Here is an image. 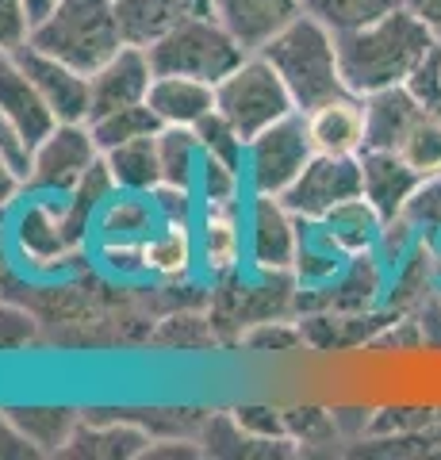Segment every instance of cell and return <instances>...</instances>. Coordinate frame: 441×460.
Returning a JSON list of instances; mask_svg holds the SVG:
<instances>
[{
	"mask_svg": "<svg viewBox=\"0 0 441 460\" xmlns=\"http://www.w3.org/2000/svg\"><path fill=\"white\" fill-rule=\"evenodd\" d=\"M27 4H31V16L39 20V16H42V12H50L54 4H58V0H27Z\"/></svg>",
	"mask_w": 441,
	"mask_h": 460,
	"instance_id": "cell-43",
	"label": "cell"
},
{
	"mask_svg": "<svg viewBox=\"0 0 441 460\" xmlns=\"http://www.w3.org/2000/svg\"><path fill=\"white\" fill-rule=\"evenodd\" d=\"M35 31V16L27 0H0V54H20Z\"/></svg>",
	"mask_w": 441,
	"mask_h": 460,
	"instance_id": "cell-35",
	"label": "cell"
},
{
	"mask_svg": "<svg viewBox=\"0 0 441 460\" xmlns=\"http://www.w3.org/2000/svg\"><path fill=\"white\" fill-rule=\"evenodd\" d=\"M357 157H361V177H365V199L380 211L384 223L400 219L426 177L392 150H361Z\"/></svg>",
	"mask_w": 441,
	"mask_h": 460,
	"instance_id": "cell-17",
	"label": "cell"
},
{
	"mask_svg": "<svg viewBox=\"0 0 441 460\" xmlns=\"http://www.w3.org/2000/svg\"><path fill=\"white\" fill-rule=\"evenodd\" d=\"M311 157H315V142L307 131V111L284 115L246 142V162H242L246 189L261 196H284Z\"/></svg>",
	"mask_w": 441,
	"mask_h": 460,
	"instance_id": "cell-6",
	"label": "cell"
},
{
	"mask_svg": "<svg viewBox=\"0 0 441 460\" xmlns=\"http://www.w3.org/2000/svg\"><path fill=\"white\" fill-rule=\"evenodd\" d=\"M89 131H93L96 146H101V154H104L111 146H119V142H131V138H142V135H158L162 119L154 115V108L146 104V100H142V104L96 115V119H89Z\"/></svg>",
	"mask_w": 441,
	"mask_h": 460,
	"instance_id": "cell-29",
	"label": "cell"
},
{
	"mask_svg": "<svg viewBox=\"0 0 441 460\" xmlns=\"http://www.w3.org/2000/svg\"><path fill=\"white\" fill-rule=\"evenodd\" d=\"M334 35L346 89L361 100L407 84L437 42V35L407 4H395L376 20L346 27V31Z\"/></svg>",
	"mask_w": 441,
	"mask_h": 460,
	"instance_id": "cell-1",
	"label": "cell"
},
{
	"mask_svg": "<svg viewBox=\"0 0 441 460\" xmlns=\"http://www.w3.org/2000/svg\"><path fill=\"white\" fill-rule=\"evenodd\" d=\"M0 146H4L8 154H16V157H20V162H23V169H27V157H31V150H27V146H23V142H20L16 135H12V127H8L4 119H0Z\"/></svg>",
	"mask_w": 441,
	"mask_h": 460,
	"instance_id": "cell-42",
	"label": "cell"
},
{
	"mask_svg": "<svg viewBox=\"0 0 441 460\" xmlns=\"http://www.w3.org/2000/svg\"><path fill=\"white\" fill-rule=\"evenodd\" d=\"M246 257L261 277H292L295 246H300V219L280 196L250 192L246 199Z\"/></svg>",
	"mask_w": 441,
	"mask_h": 460,
	"instance_id": "cell-8",
	"label": "cell"
},
{
	"mask_svg": "<svg viewBox=\"0 0 441 460\" xmlns=\"http://www.w3.org/2000/svg\"><path fill=\"white\" fill-rule=\"evenodd\" d=\"M101 146L89 123H58L27 157V196H66L93 169Z\"/></svg>",
	"mask_w": 441,
	"mask_h": 460,
	"instance_id": "cell-7",
	"label": "cell"
},
{
	"mask_svg": "<svg viewBox=\"0 0 441 460\" xmlns=\"http://www.w3.org/2000/svg\"><path fill=\"white\" fill-rule=\"evenodd\" d=\"M246 208L242 204H204L196 219V246H200V265L211 277H231L242 269V250H246Z\"/></svg>",
	"mask_w": 441,
	"mask_h": 460,
	"instance_id": "cell-16",
	"label": "cell"
},
{
	"mask_svg": "<svg viewBox=\"0 0 441 460\" xmlns=\"http://www.w3.org/2000/svg\"><path fill=\"white\" fill-rule=\"evenodd\" d=\"M407 89L415 93L430 111L441 115V39L434 42V50L426 54V62L419 66V74L407 81Z\"/></svg>",
	"mask_w": 441,
	"mask_h": 460,
	"instance_id": "cell-38",
	"label": "cell"
},
{
	"mask_svg": "<svg viewBox=\"0 0 441 460\" xmlns=\"http://www.w3.org/2000/svg\"><path fill=\"white\" fill-rule=\"evenodd\" d=\"M353 257L331 238L322 219H300V246H295L292 277L300 284H331L338 280Z\"/></svg>",
	"mask_w": 441,
	"mask_h": 460,
	"instance_id": "cell-23",
	"label": "cell"
},
{
	"mask_svg": "<svg viewBox=\"0 0 441 460\" xmlns=\"http://www.w3.org/2000/svg\"><path fill=\"white\" fill-rule=\"evenodd\" d=\"M119 192H142L150 196L162 184V162H158V135H142L131 142H119L101 154Z\"/></svg>",
	"mask_w": 441,
	"mask_h": 460,
	"instance_id": "cell-24",
	"label": "cell"
},
{
	"mask_svg": "<svg viewBox=\"0 0 441 460\" xmlns=\"http://www.w3.org/2000/svg\"><path fill=\"white\" fill-rule=\"evenodd\" d=\"M200 261L196 226L184 223H158V230L142 242V269L158 280H184L192 265Z\"/></svg>",
	"mask_w": 441,
	"mask_h": 460,
	"instance_id": "cell-22",
	"label": "cell"
},
{
	"mask_svg": "<svg viewBox=\"0 0 441 460\" xmlns=\"http://www.w3.org/2000/svg\"><path fill=\"white\" fill-rule=\"evenodd\" d=\"M27 47L58 58L81 74H96L108 58L127 47L116 0H58L35 20Z\"/></svg>",
	"mask_w": 441,
	"mask_h": 460,
	"instance_id": "cell-3",
	"label": "cell"
},
{
	"mask_svg": "<svg viewBox=\"0 0 441 460\" xmlns=\"http://www.w3.org/2000/svg\"><path fill=\"white\" fill-rule=\"evenodd\" d=\"M146 54H150L154 74H181V77H200L219 84L250 50L211 12V16L189 20L177 31H169L154 47H146Z\"/></svg>",
	"mask_w": 441,
	"mask_h": 460,
	"instance_id": "cell-5",
	"label": "cell"
},
{
	"mask_svg": "<svg viewBox=\"0 0 441 460\" xmlns=\"http://www.w3.org/2000/svg\"><path fill=\"white\" fill-rule=\"evenodd\" d=\"M154 208H158V219L162 223H184V226H196V219H200V196H196V189H181V184H158V189L150 192Z\"/></svg>",
	"mask_w": 441,
	"mask_h": 460,
	"instance_id": "cell-34",
	"label": "cell"
},
{
	"mask_svg": "<svg viewBox=\"0 0 441 460\" xmlns=\"http://www.w3.org/2000/svg\"><path fill=\"white\" fill-rule=\"evenodd\" d=\"M27 456H35V449L20 438V429L12 426L8 411L0 407V460H27Z\"/></svg>",
	"mask_w": 441,
	"mask_h": 460,
	"instance_id": "cell-40",
	"label": "cell"
},
{
	"mask_svg": "<svg viewBox=\"0 0 441 460\" xmlns=\"http://www.w3.org/2000/svg\"><path fill=\"white\" fill-rule=\"evenodd\" d=\"M116 192V181L104 165V157H96L93 169L62 196V208H66V223H69V234H74L77 246H84V238H93V223L101 215L104 199Z\"/></svg>",
	"mask_w": 441,
	"mask_h": 460,
	"instance_id": "cell-26",
	"label": "cell"
},
{
	"mask_svg": "<svg viewBox=\"0 0 441 460\" xmlns=\"http://www.w3.org/2000/svg\"><path fill=\"white\" fill-rule=\"evenodd\" d=\"M158 162H162V184L196 189V177H200L204 165V142L196 135V127H162Z\"/></svg>",
	"mask_w": 441,
	"mask_h": 460,
	"instance_id": "cell-28",
	"label": "cell"
},
{
	"mask_svg": "<svg viewBox=\"0 0 441 460\" xmlns=\"http://www.w3.org/2000/svg\"><path fill=\"white\" fill-rule=\"evenodd\" d=\"M242 189H246V172L231 162H223V157L204 154L200 177H196L200 204H242Z\"/></svg>",
	"mask_w": 441,
	"mask_h": 460,
	"instance_id": "cell-32",
	"label": "cell"
},
{
	"mask_svg": "<svg viewBox=\"0 0 441 460\" xmlns=\"http://www.w3.org/2000/svg\"><path fill=\"white\" fill-rule=\"evenodd\" d=\"M27 196V169L16 154L0 146V215L12 211Z\"/></svg>",
	"mask_w": 441,
	"mask_h": 460,
	"instance_id": "cell-39",
	"label": "cell"
},
{
	"mask_svg": "<svg viewBox=\"0 0 441 460\" xmlns=\"http://www.w3.org/2000/svg\"><path fill=\"white\" fill-rule=\"evenodd\" d=\"M150 434L131 419H119L111 414L104 419V411H93V414H81V422L74 429V438L62 449V456H74V460H135V456H146L150 449Z\"/></svg>",
	"mask_w": 441,
	"mask_h": 460,
	"instance_id": "cell-14",
	"label": "cell"
},
{
	"mask_svg": "<svg viewBox=\"0 0 441 460\" xmlns=\"http://www.w3.org/2000/svg\"><path fill=\"white\" fill-rule=\"evenodd\" d=\"M146 104L162 119V127H196L216 111V84L181 74H154Z\"/></svg>",
	"mask_w": 441,
	"mask_h": 460,
	"instance_id": "cell-20",
	"label": "cell"
},
{
	"mask_svg": "<svg viewBox=\"0 0 441 460\" xmlns=\"http://www.w3.org/2000/svg\"><path fill=\"white\" fill-rule=\"evenodd\" d=\"M20 66L27 69V77L39 89V96L47 100V108L54 111L58 123H89V74L81 69L58 62V58L42 54L35 47H23L20 54Z\"/></svg>",
	"mask_w": 441,
	"mask_h": 460,
	"instance_id": "cell-10",
	"label": "cell"
},
{
	"mask_svg": "<svg viewBox=\"0 0 441 460\" xmlns=\"http://www.w3.org/2000/svg\"><path fill=\"white\" fill-rule=\"evenodd\" d=\"M407 219L415 223L419 230H441V172L437 177H426L419 184V192L410 196V204H407Z\"/></svg>",
	"mask_w": 441,
	"mask_h": 460,
	"instance_id": "cell-37",
	"label": "cell"
},
{
	"mask_svg": "<svg viewBox=\"0 0 441 460\" xmlns=\"http://www.w3.org/2000/svg\"><path fill=\"white\" fill-rule=\"evenodd\" d=\"M307 16L322 20L331 31H346V27H357V23H368L384 16V12H392L395 4H403V0H300Z\"/></svg>",
	"mask_w": 441,
	"mask_h": 460,
	"instance_id": "cell-31",
	"label": "cell"
},
{
	"mask_svg": "<svg viewBox=\"0 0 441 460\" xmlns=\"http://www.w3.org/2000/svg\"><path fill=\"white\" fill-rule=\"evenodd\" d=\"M392 154H400L410 169H419L422 177H437L441 172V115L426 108L410 131L400 138V146Z\"/></svg>",
	"mask_w": 441,
	"mask_h": 460,
	"instance_id": "cell-30",
	"label": "cell"
},
{
	"mask_svg": "<svg viewBox=\"0 0 441 460\" xmlns=\"http://www.w3.org/2000/svg\"><path fill=\"white\" fill-rule=\"evenodd\" d=\"M4 411L12 426L20 429V438L35 449V456H62L81 422V414L69 407H4Z\"/></svg>",
	"mask_w": 441,
	"mask_h": 460,
	"instance_id": "cell-25",
	"label": "cell"
},
{
	"mask_svg": "<svg viewBox=\"0 0 441 460\" xmlns=\"http://www.w3.org/2000/svg\"><path fill=\"white\" fill-rule=\"evenodd\" d=\"M123 39L131 47H154L169 31H177L189 20H200L216 12V0H116Z\"/></svg>",
	"mask_w": 441,
	"mask_h": 460,
	"instance_id": "cell-15",
	"label": "cell"
},
{
	"mask_svg": "<svg viewBox=\"0 0 441 460\" xmlns=\"http://www.w3.org/2000/svg\"><path fill=\"white\" fill-rule=\"evenodd\" d=\"M0 119L12 127V135H16L27 150L58 127L54 111L47 108V100L39 96V89L31 84V77H27V69L20 66L16 54H0Z\"/></svg>",
	"mask_w": 441,
	"mask_h": 460,
	"instance_id": "cell-11",
	"label": "cell"
},
{
	"mask_svg": "<svg viewBox=\"0 0 441 460\" xmlns=\"http://www.w3.org/2000/svg\"><path fill=\"white\" fill-rule=\"evenodd\" d=\"M307 131H311V142H315V154L357 157L365 150V135H368L365 100L346 93L331 100V104L307 111Z\"/></svg>",
	"mask_w": 441,
	"mask_h": 460,
	"instance_id": "cell-19",
	"label": "cell"
},
{
	"mask_svg": "<svg viewBox=\"0 0 441 460\" xmlns=\"http://www.w3.org/2000/svg\"><path fill=\"white\" fill-rule=\"evenodd\" d=\"M158 208H154L150 196L142 192H111L104 199L101 215L93 223V242L104 246V242H146L154 230H158Z\"/></svg>",
	"mask_w": 441,
	"mask_h": 460,
	"instance_id": "cell-21",
	"label": "cell"
},
{
	"mask_svg": "<svg viewBox=\"0 0 441 460\" xmlns=\"http://www.w3.org/2000/svg\"><path fill=\"white\" fill-rule=\"evenodd\" d=\"M196 135H200V142H204V154L223 157V162L242 169V162H246V138H242L219 111H211L204 123H196Z\"/></svg>",
	"mask_w": 441,
	"mask_h": 460,
	"instance_id": "cell-33",
	"label": "cell"
},
{
	"mask_svg": "<svg viewBox=\"0 0 441 460\" xmlns=\"http://www.w3.org/2000/svg\"><path fill=\"white\" fill-rule=\"evenodd\" d=\"M357 196H365L361 157L315 154L280 199L288 204L295 219H322V215H331L334 208L349 204V199H357Z\"/></svg>",
	"mask_w": 441,
	"mask_h": 460,
	"instance_id": "cell-9",
	"label": "cell"
},
{
	"mask_svg": "<svg viewBox=\"0 0 441 460\" xmlns=\"http://www.w3.org/2000/svg\"><path fill=\"white\" fill-rule=\"evenodd\" d=\"M261 54L284 77L300 111H315L349 93L346 77H341V62H338V35L322 20L307 16V12L269 39Z\"/></svg>",
	"mask_w": 441,
	"mask_h": 460,
	"instance_id": "cell-2",
	"label": "cell"
},
{
	"mask_svg": "<svg viewBox=\"0 0 441 460\" xmlns=\"http://www.w3.org/2000/svg\"><path fill=\"white\" fill-rule=\"evenodd\" d=\"M216 16L253 54L295 16H304V4L300 0H216Z\"/></svg>",
	"mask_w": 441,
	"mask_h": 460,
	"instance_id": "cell-18",
	"label": "cell"
},
{
	"mask_svg": "<svg viewBox=\"0 0 441 460\" xmlns=\"http://www.w3.org/2000/svg\"><path fill=\"white\" fill-rule=\"evenodd\" d=\"M403 4L415 12V16L441 39V0H403Z\"/></svg>",
	"mask_w": 441,
	"mask_h": 460,
	"instance_id": "cell-41",
	"label": "cell"
},
{
	"mask_svg": "<svg viewBox=\"0 0 441 460\" xmlns=\"http://www.w3.org/2000/svg\"><path fill=\"white\" fill-rule=\"evenodd\" d=\"M150 84H154V66H150V54L142 47H127L108 58V62L89 74V119L96 115H108L116 108H131V104H142L150 96Z\"/></svg>",
	"mask_w": 441,
	"mask_h": 460,
	"instance_id": "cell-12",
	"label": "cell"
},
{
	"mask_svg": "<svg viewBox=\"0 0 441 460\" xmlns=\"http://www.w3.org/2000/svg\"><path fill=\"white\" fill-rule=\"evenodd\" d=\"M12 234H16L20 253L31 257L35 265H42V261H66L69 253L81 250L74 242V234H69L62 196H31L16 211Z\"/></svg>",
	"mask_w": 441,
	"mask_h": 460,
	"instance_id": "cell-13",
	"label": "cell"
},
{
	"mask_svg": "<svg viewBox=\"0 0 441 460\" xmlns=\"http://www.w3.org/2000/svg\"><path fill=\"white\" fill-rule=\"evenodd\" d=\"M216 111L250 142L265 127H273L277 119L300 108H295L288 84L273 69V62L261 50H253L216 84Z\"/></svg>",
	"mask_w": 441,
	"mask_h": 460,
	"instance_id": "cell-4",
	"label": "cell"
},
{
	"mask_svg": "<svg viewBox=\"0 0 441 460\" xmlns=\"http://www.w3.org/2000/svg\"><path fill=\"white\" fill-rule=\"evenodd\" d=\"M322 226L331 230V238H334L349 257L373 253V250L380 246V234H384L380 211L368 204L365 196H357V199H349V204L334 208L331 215H322Z\"/></svg>",
	"mask_w": 441,
	"mask_h": 460,
	"instance_id": "cell-27",
	"label": "cell"
},
{
	"mask_svg": "<svg viewBox=\"0 0 441 460\" xmlns=\"http://www.w3.org/2000/svg\"><path fill=\"white\" fill-rule=\"evenodd\" d=\"M39 341V319L16 304H0V353L27 349Z\"/></svg>",
	"mask_w": 441,
	"mask_h": 460,
	"instance_id": "cell-36",
	"label": "cell"
}]
</instances>
